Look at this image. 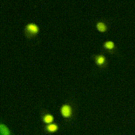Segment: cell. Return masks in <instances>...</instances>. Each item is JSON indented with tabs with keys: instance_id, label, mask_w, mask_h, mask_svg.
<instances>
[{
	"instance_id": "cell-4",
	"label": "cell",
	"mask_w": 135,
	"mask_h": 135,
	"mask_svg": "<svg viewBox=\"0 0 135 135\" xmlns=\"http://www.w3.org/2000/svg\"><path fill=\"white\" fill-rule=\"evenodd\" d=\"M27 28L31 32L36 33L38 31V27L34 25H30L28 26Z\"/></svg>"
},
{
	"instance_id": "cell-2",
	"label": "cell",
	"mask_w": 135,
	"mask_h": 135,
	"mask_svg": "<svg viewBox=\"0 0 135 135\" xmlns=\"http://www.w3.org/2000/svg\"><path fill=\"white\" fill-rule=\"evenodd\" d=\"M54 120V118L52 115L50 114H47L44 117V122L47 124H50Z\"/></svg>"
},
{
	"instance_id": "cell-5",
	"label": "cell",
	"mask_w": 135,
	"mask_h": 135,
	"mask_svg": "<svg viewBox=\"0 0 135 135\" xmlns=\"http://www.w3.org/2000/svg\"><path fill=\"white\" fill-rule=\"evenodd\" d=\"M97 27L98 29L101 32L105 31L106 30V27L103 23H99L98 24Z\"/></svg>"
},
{
	"instance_id": "cell-1",
	"label": "cell",
	"mask_w": 135,
	"mask_h": 135,
	"mask_svg": "<svg viewBox=\"0 0 135 135\" xmlns=\"http://www.w3.org/2000/svg\"><path fill=\"white\" fill-rule=\"evenodd\" d=\"M61 115L65 118H69L72 114V108L68 105H65L61 107Z\"/></svg>"
},
{
	"instance_id": "cell-3",
	"label": "cell",
	"mask_w": 135,
	"mask_h": 135,
	"mask_svg": "<svg viewBox=\"0 0 135 135\" xmlns=\"http://www.w3.org/2000/svg\"><path fill=\"white\" fill-rule=\"evenodd\" d=\"M58 126L54 124H50L47 126L48 131L51 133L55 132L58 130Z\"/></svg>"
},
{
	"instance_id": "cell-7",
	"label": "cell",
	"mask_w": 135,
	"mask_h": 135,
	"mask_svg": "<svg viewBox=\"0 0 135 135\" xmlns=\"http://www.w3.org/2000/svg\"><path fill=\"white\" fill-rule=\"evenodd\" d=\"M114 43L112 42H107L105 44V47H106L107 49H112L114 47Z\"/></svg>"
},
{
	"instance_id": "cell-6",
	"label": "cell",
	"mask_w": 135,
	"mask_h": 135,
	"mask_svg": "<svg viewBox=\"0 0 135 135\" xmlns=\"http://www.w3.org/2000/svg\"><path fill=\"white\" fill-rule=\"evenodd\" d=\"M105 61V58L102 56H99L96 59V62L98 65H101L103 64Z\"/></svg>"
}]
</instances>
